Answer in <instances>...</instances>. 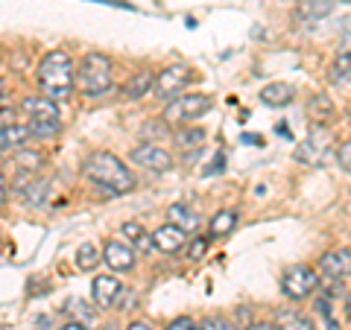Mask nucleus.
<instances>
[{"label":"nucleus","instance_id":"obj_23","mask_svg":"<svg viewBox=\"0 0 351 330\" xmlns=\"http://www.w3.org/2000/svg\"><path fill=\"white\" fill-rule=\"evenodd\" d=\"M176 147L179 149H199L202 140H205V129L196 126V123H188V126H176Z\"/></svg>","mask_w":351,"mask_h":330},{"label":"nucleus","instance_id":"obj_42","mask_svg":"<svg viewBox=\"0 0 351 330\" xmlns=\"http://www.w3.org/2000/svg\"><path fill=\"white\" fill-rule=\"evenodd\" d=\"M103 330H117V327H114V325H106V327H103Z\"/></svg>","mask_w":351,"mask_h":330},{"label":"nucleus","instance_id":"obj_29","mask_svg":"<svg viewBox=\"0 0 351 330\" xmlns=\"http://www.w3.org/2000/svg\"><path fill=\"white\" fill-rule=\"evenodd\" d=\"M316 316L325 322V330H339V322L334 318V304L328 295H316Z\"/></svg>","mask_w":351,"mask_h":330},{"label":"nucleus","instance_id":"obj_13","mask_svg":"<svg viewBox=\"0 0 351 330\" xmlns=\"http://www.w3.org/2000/svg\"><path fill=\"white\" fill-rule=\"evenodd\" d=\"M120 292H123V281L117 278V272H103L94 275L91 281V299L97 307H114Z\"/></svg>","mask_w":351,"mask_h":330},{"label":"nucleus","instance_id":"obj_18","mask_svg":"<svg viewBox=\"0 0 351 330\" xmlns=\"http://www.w3.org/2000/svg\"><path fill=\"white\" fill-rule=\"evenodd\" d=\"M167 223L179 225V228L184 231V234H188V237H193L196 231H199L202 219H199V214H196L193 207L182 205V202H176V205H170V207H167Z\"/></svg>","mask_w":351,"mask_h":330},{"label":"nucleus","instance_id":"obj_37","mask_svg":"<svg viewBox=\"0 0 351 330\" xmlns=\"http://www.w3.org/2000/svg\"><path fill=\"white\" fill-rule=\"evenodd\" d=\"M126 330H152V325L147 322V318H138V322H129Z\"/></svg>","mask_w":351,"mask_h":330},{"label":"nucleus","instance_id":"obj_4","mask_svg":"<svg viewBox=\"0 0 351 330\" xmlns=\"http://www.w3.org/2000/svg\"><path fill=\"white\" fill-rule=\"evenodd\" d=\"M214 108V100L208 94H179L164 105L161 120L167 126H188L199 123V117H205Z\"/></svg>","mask_w":351,"mask_h":330},{"label":"nucleus","instance_id":"obj_14","mask_svg":"<svg viewBox=\"0 0 351 330\" xmlns=\"http://www.w3.org/2000/svg\"><path fill=\"white\" fill-rule=\"evenodd\" d=\"M188 240L191 237L173 223H164L152 231V246H156V251H161V255H179V251H184V246H188Z\"/></svg>","mask_w":351,"mask_h":330},{"label":"nucleus","instance_id":"obj_20","mask_svg":"<svg viewBox=\"0 0 351 330\" xmlns=\"http://www.w3.org/2000/svg\"><path fill=\"white\" fill-rule=\"evenodd\" d=\"M29 126L27 123H12V126H6V129H0V152H18V149H24L29 147Z\"/></svg>","mask_w":351,"mask_h":330},{"label":"nucleus","instance_id":"obj_22","mask_svg":"<svg viewBox=\"0 0 351 330\" xmlns=\"http://www.w3.org/2000/svg\"><path fill=\"white\" fill-rule=\"evenodd\" d=\"M276 325L278 330H316L313 318L304 316L302 310H295V307H281L276 313Z\"/></svg>","mask_w":351,"mask_h":330},{"label":"nucleus","instance_id":"obj_5","mask_svg":"<svg viewBox=\"0 0 351 330\" xmlns=\"http://www.w3.org/2000/svg\"><path fill=\"white\" fill-rule=\"evenodd\" d=\"M319 290V272L307 263H293L290 269H284L281 275V292L284 299L299 304V301H307L311 295Z\"/></svg>","mask_w":351,"mask_h":330},{"label":"nucleus","instance_id":"obj_24","mask_svg":"<svg viewBox=\"0 0 351 330\" xmlns=\"http://www.w3.org/2000/svg\"><path fill=\"white\" fill-rule=\"evenodd\" d=\"M328 82L331 85H348L351 82V50L339 53V56L328 64Z\"/></svg>","mask_w":351,"mask_h":330},{"label":"nucleus","instance_id":"obj_35","mask_svg":"<svg viewBox=\"0 0 351 330\" xmlns=\"http://www.w3.org/2000/svg\"><path fill=\"white\" fill-rule=\"evenodd\" d=\"M219 170H226V152H217L214 161H211V167L205 170V175H214V173H219Z\"/></svg>","mask_w":351,"mask_h":330},{"label":"nucleus","instance_id":"obj_34","mask_svg":"<svg viewBox=\"0 0 351 330\" xmlns=\"http://www.w3.org/2000/svg\"><path fill=\"white\" fill-rule=\"evenodd\" d=\"M15 105H0V129H6V126H12L15 123Z\"/></svg>","mask_w":351,"mask_h":330},{"label":"nucleus","instance_id":"obj_3","mask_svg":"<svg viewBox=\"0 0 351 330\" xmlns=\"http://www.w3.org/2000/svg\"><path fill=\"white\" fill-rule=\"evenodd\" d=\"M114 88V64L106 53H85V56L76 62V91L88 100H97V97H106Z\"/></svg>","mask_w":351,"mask_h":330},{"label":"nucleus","instance_id":"obj_9","mask_svg":"<svg viewBox=\"0 0 351 330\" xmlns=\"http://www.w3.org/2000/svg\"><path fill=\"white\" fill-rule=\"evenodd\" d=\"M21 112H24L27 123H59L62 120L59 103L44 94H27L24 100H21Z\"/></svg>","mask_w":351,"mask_h":330},{"label":"nucleus","instance_id":"obj_2","mask_svg":"<svg viewBox=\"0 0 351 330\" xmlns=\"http://www.w3.org/2000/svg\"><path fill=\"white\" fill-rule=\"evenodd\" d=\"M36 79L44 97H50L56 103L71 100V94L76 91V64L71 59V53L62 47L47 50L36 68Z\"/></svg>","mask_w":351,"mask_h":330},{"label":"nucleus","instance_id":"obj_16","mask_svg":"<svg viewBox=\"0 0 351 330\" xmlns=\"http://www.w3.org/2000/svg\"><path fill=\"white\" fill-rule=\"evenodd\" d=\"M152 82H156V73H152V71H135L126 79V85L120 88V97L129 100V103L144 100L147 94H152Z\"/></svg>","mask_w":351,"mask_h":330},{"label":"nucleus","instance_id":"obj_28","mask_svg":"<svg viewBox=\"0 0 351 330\" xmlns=\"http://www.w3.org/2000/svg\"><path fill=\"white\" fill-rule=\"evenodd\" d=\"M208 246H211V237H199V234H193L188 240V246H184V257L193 260V263H199L205 255H208Z\"/></svg>","mask_w":351,"mask_h":330},{"label":"nucleus","instance_id":"obj_32","mask_svg":"<svg viewBox=\"0 0 351 330\" xmlns=\"http://www.w3.org/2000/svg\"><path fill=\"white\" fill-rule=\"evenodd\" d=\"M164 330H202V327H199V322H196V318H191V316H179V318H173V322L164 327Z\"/></svg>","mask_w":351,"mask_h":330},{"label":"nucleus","instance_id":"obj_40","mask_svg":"<svg viewBox=\"0 0 351 330\" xmlns=\"http://www.w3.org/2000/svg\"><path fill=\"white\" fill-rule=\"evenodd\" d=\"M343 310H346V318L351 322V292L346 295V301H343Z\"/></svg>","mask_w":351,"mask_h":330},{"label":"nucleus","instance_id":"obj_39","mask_svg":"<svg viewBox=\"0 0 351 330\" xmlns=\"http://www.w3.org/2000/svg\"><path fill=\"white\" fill-rule=\"evenodd\" d=\"M6 199H9V190H6V184H3V179H0V207L6 205Z\"/></svg>","mask_w":351,"mask_h":330},{"label":"nucleus","instance_id":"obj_41","mask_svg":"<svg viewBox=\"0 0 351 330\" xmlns=\"http://www.w3.org/2000/svg\"><path fill=\"white\" fill-rule=\"evenodd\" d=\"M0 100H3V79H0Z\"/></svg>","mask_w":351,"mask_h":330},{"label":"nucleus","instance_id":"obj_33","mask_svg":"<svg viewBox=\"0 0 351 330\" xmlns=\"http://www.w3.org/2000/svg\"><path fill=\"white\" fill-rule=\"evenodd\" d=\"M337 164H339V170L351 173V140L339 144V149H337Z\"/></svg>","mask_w":351,"mask_h":330},{"label":"nucleus","instance_id":"obj_7","mask_svg":"<svg viewBox=\"0 0 351 330\" xmlns=\"http://www.w3.org/2000/svg\"><path fill=\"white\" fill-rule=\"evenodd\" d=\"M331 140H334L331 129L313 126L311 131H307V138L295 147V161L307 164V167H319V164L325 161V155H328V149H331Z\"/></svg>","mask_w":351,"mask_h":330},{"label":"nucleus","instance_id":"obj_27","mask_svg":"<svg viewBox=\"0 0 351 330\" xmlns=\"http://www.w3.org/2000/svg\"><path fill=\"white\" fill-rule=\"evenodd\" d=\"M103 263V251L97 249L94 243H82L80 249H76V269H82V272H91L97 269Z\"/></svg>","mask_w":351,"mask_h":330},{"label":"nucleus","instance_id":"obj_6","mask_svg":"<svg viewBox=\"0 0 351 330\" xmlns=\"http://www.w3.org/2000/svg\"><path fill=\"white\" fill-rule=\"evenodd\" d=\"M196 79V73L191 64H167L156 73V82H152V97L161 103H170L173 97H179L188 91V85Z\"/></svg>","mask_w":351,"mask_h":330},{"label":"nucleus","instance_id":"obj_1","mask_svg":"<svg viewBox=\"0 0 351 330\" xmlns=\"http://www.w3.org/2000/svg\"><path fill=\"white\" fill-rule=\"evenodd\" d=\"M80 170H82V175L88 181L103 187V190L112 193V196H126V193H132L138 187L135 173H132L126 164L108 149L88 152V155L82 158V164H80Z\"/></svg>","mask_w":351,"mask_h":330},{"label":"nucleus","instance_id":"obj_10","mask_svg":"<svg viewBox=\"0 0 351 330\" xmlns=\"http://www.w3.org/2000/svg\"><path fill=\"white\" fill-rule=\"evenodd\" d=\"M316 272H319V278L325 281H346L351 278V249H331L325 251L316 263Z\"/></svg>","mask_w":351,"mask_h":330},{"label":"nucleus","instance_id":"obj_30","mask_svg":"<svg viewBox=\"0 0 351 330\" xmlns=\"http://www.w3.org/2000/svg\"><path fill=\"white\" fill-rule=\"evenodd\" d=\"M199 327L202 330H237V325L223 313H211V316L199 318Z\"/></svg>","mask_w":351,"mask_h":330},{"label":"nucleus","instance_id":"obj_43","mask_svg":"<svg viewBox=\"0 0 351 330\" xmlns=\"http://www.w3.org/2000/svg\"><path fill=\"white\" fill-rule=\"evenodd\" d=\"M0 179H3V170H0Z\"/></svg>","mask_w":351,"mask_h":330},{"label":"nucleus","instance_id":"obj_25","mask_svg":"<svg viewBox=\"0 0 351 330\" xmlns=\"http://www.w3.org/2000/svg\"><path fill=\"white\" fill-rule=\"evenodd\" d=\"M331 9H334L331 0H302L299 18L304 24H316V21H322L325 15H331Z\"/></svg>","mask_w":351,"mask_h":330},{"label":"nucleus","instance_id":"obj_8","mask_svg":"<svg viewBox=\"0 0 351 330\" xmlns=\"http://www.w3.org/2000/svg\"><path fill=\"white\" fill-rule=\"evenodd\" d=\"M129 161L135 164V167L152 173V175H164V173H170L176 167V158L158 144H138L129 152Z\"/></svg>","mask_w":351,"mask_h":330},{"label":"nucleus","instance_id":"obj_15","mask_svg":"<svg viewBox=\"0 0 351 330\" xmlns=\"http://www.w3.org/2000/svg\"><path fill=\"white\" fill-rule=\"evenodd\" d=\"M258 100L267 108H287L295 100V85H290V82H269V85L261 88Z\"/></svg>","mask_w":351,"mask_h":330},{"label":"nucleus","instance_id":"obj_11","mask_svg":"<svg viewBox=\"0 0 351 330\" xmlns=\"http://www.w3.org/2000/svg\"><path fill=\"white\" fill-rule=\"evenodd\" d=\"M103 260L106 266L112 272H132L138 266V251L132 249L129 243H123V240H106L103 246Z\"/></svg>","mask_w":351,"mask_h":330},{"label":"nucleus","instance_id":"obj_31","mask_svg":"<svg viewBox=\"0 0 351 330\" xmlns=\"http://www.w3.org/2000/svg\"><path fill=\"white\" fill-rule=\"evenodd\" d=\"M27 126H29L32 140H50V138H56L62 131V120L59 123H27Z\"/></svg>","mask_w":351,"mask_h":330},{"label":"nucleus","instance_id":"obj_12","mask_svg":"<svg viewBox=\"0 0 351 330\" xmlns=\"http://www.w3.org/2000/svg\"><path fill=\"white\" fill-rule=\"evenodd\" d=\"M47 193H50V181L36 173H24V179L15 181V196L27 207H41L47 202Z\"/></svg>","mask_w":351,"mask_h":330},{"label":"nucleus","instance_id":"obj_19","mask_svg":"<svg viewBox=\"0 0 351 330\" xmlns=\"http://www.w3.org/2000/svg\"><path fill=\"white\" fill-rule=\"evenodd\" d=\"M304 112H307V117H311L316 126H325V123H331V120H334L337 105H334V100L328 94H313L311 100H307Z\"/></svg>","mask_w":351,"mask_h":330},{"label":"nucleus","instance_id":"obj_38","mask_svg":"<svg viewBox=\"0 0 351 330\" xmlns=\"http://www.w3.org/2000/svg\"><path fill=\"white\" fill-rule=\"evenodd\" d=\"M249 330H278V325L276 322H255Z\"/></svg>","mask_w":351,"mask_h":330},{"label":"nucleus","instance_id":"obj_26","mask_svg":"<svg viewBox=\"0 0 351 330\" xmlns=\"http://www.w3.org/2000/svg\"><path fill=\"white\" fill-rule=\"evenodd\" d=\"M12 164H15L21 173H38L41 164H44V155H41V152H36V149L24 147V149L12 152Z\"/></svg>","mask_w":351,"mask_h":330},{"label":"nucleus","instance_id":"obj_36","mask_svg":"<svg viewBox=\"0 0 351 330\" xmlns=\"http://www.w3.org/2000/svg\"><path fill=\"white\" fill-rule=\"evenodd\" d=\"M56 330H91L85 322H80V318H73V322H64L62 327H56Z\"/></svg>","mask_w":351,"mask_h":330},{"label":"nucleus","instance_id":"obj_17","mask_svg":"<svg viewBox=\"0 0 351 330\" xmlns=\"http://www.w3.org/2000/svg\"><path fill=\"white\" fill-rule=\"evenodd\" d=\"M240 223V214L234 207H223V211H217L211 216V223H208V237L211 240H226L234 234V228Z\"/></svg>","mask_w":351,"mask_h":330},{"label":"nucleus","instance_id":"obj_21","mask_svg":"<svg viewBox=\"0 0 351 330\" xmlns=\"http://www.w3.org/2000/svg\"><path fill=\"white\" fill-rule=\"evenodd\" d=\"M120 234L126 237V243L138 251V255H152L156 246H152V231L141 228L138 223H123L120 225Z\"/></svg>","mask_w":351,"mask_h":330}]
</instances>
